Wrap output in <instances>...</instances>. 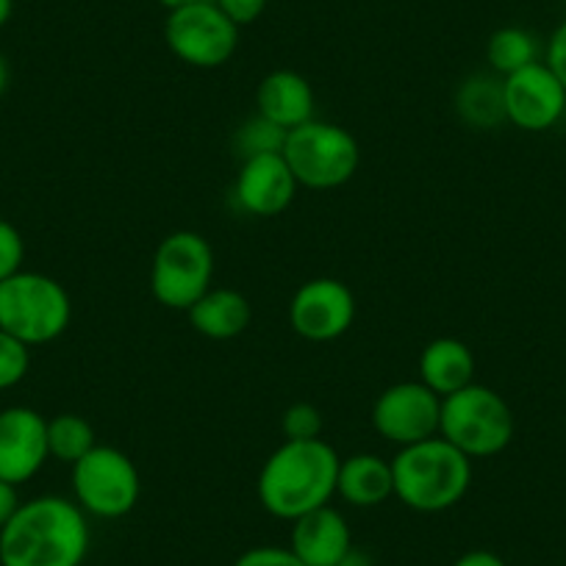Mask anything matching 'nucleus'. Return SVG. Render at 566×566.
<instances>
[{"label": "nucleus", "instance_id": "nucleus-22", "mask_svg": "<svg viewBox=\"0 0 566 566\" xmlns=\"http://www.w3.org/2000/svg\"><path fill=\"white\" fill-rule=\"evenodd\" d=\"M95 444V428L81 413H56L48 419V450L56 461L73 467Z\"/></svg>", "mask_w": 566, "mask_h": 566}, {"label": "nucleus", "instance_id": "nucleus-29", "mask_svg": "<svg viewBox=\"0 0 566 566\" xmlns=\"http://www.w3.org/2000/svg\"><path fill=\"white\" fill-rule=\"evenodd\" d=\"M544 64L558 75L560 84L566 86V20H560L558 29L549 34L547 48H544Z\"/></svg>", "mask_w": 566, "mask_h": 566}, {"label": "nucleus", "instance_id": "nucleus-2", "mask_svg": "<svg viewBox=\"0 0 566 566\" xmlns=\"http://www.w3.org/2000/svg\"><path fill=\"white\" fill-rule=\"evenodd\" d=\"M339 453L325 439L283 442L272 450L259 472L261 509L275 520L295 522L312 511L331 505L339 475Z\"/></svg>", "mask_w": 566, "mask_h": 566}, {"label": "nucleus", "instance_id": "nucleus-16", "mask_svg": "<svg viewBox=\"0 0 566 566\" xmlns=\"http://www.w3.org/2000/svg\"><path fill=\"white\" fill-rule=\"evenodd\" d=\"M314 106L317 101H314L312 84L306 75L295 73V70H272L255 90V108H259L255 114L281 125L283 130H292L314 119Z\"/></svg>", "mask_w": 566, "mask_h": 566}, {"label": "nucleus", "instance_id": "nucleus-35", "mask_svg": "<svg viewBox=\"0 0 566 566\" xmlns=\"http://www.w3.org/2000/svg\"><path fill=\"white\" fill-rule=\"evenodd\" d=\"M12 12H14V0H0V29L12 20Z\"/></svg>", "mask_w": 566, "mask_h": 566}, {"label": "nucleus", "instance_id": "nucleus-32", "mask_svg": "<svg viewBox=\"0 0 566 566\" xmlns=\"http://www.w3.org/2000/svg\"><path fill=\"white\" fill-rule=\"evenodd\" d=\"M336 566H375V560H373V555L367 553V549H361V547H356V544H353V547L345 553V558H342Z\"/></svg>", "mask_w": 566, "mask_h": 566}, {"label": "nucleus", "instance_id": "nucleus-14", "mask_svg": "<svg viewBox=\"0 0 566 566\" xmlns=\"http://www.w3.org/2000/svg\"><path fill=\"white\" fill-rule=\"evenodd\" d=\"M297 184L283 154H261L242 159L233 181V200L250 217H277L295 200Z\"/></svg>", "mask_w": 566, "mask_h": 566}, {"label": "nucleus", "instance_id": "nucleus-18", "mask_svg": "<svg viewBox=\"0 0 566 566\" xmlns=\"http://www.w3.org/2000/svg\"><path fill=\"white\" fill-rule=\"evenodd\" d=\"M189 325L195 328V334L206 336V339L214 342H228L242 336L250 328V319H253V308L250 301L237 290H228V286H211L198 303L187 312Z\"/></svg>", "mask_w": 566, "mask_h": 566}, {"label": "nucleus", "instance_id": "nucleus-23", "mask_svg": "<svg viewBox=\"0 0 566 566\" xmlns=\"http://www.w3.org/2000/svg\"><path fill=\"white\" fill-rule=\"evenodd\" d=\"M286 134H290V130H283L281 125L270 123L266 117L255 114V117H250L248 123L237 130V148L239 154H242V159L261 154H283Z\"/></svg>", "mask_w": 566, "mask_h": 566}, {"label": "nucleus", "instance_id": "nucleus-27", "mask_svg": "<svg viewBox=\"0 0 566 566\" xmlns=\"http://www.w3.org/2000/svg\"><path fill=\"white\" fill-rule=\"evenodd\" d=\"M233 566H306L290 547H275V544H261L250 547L233 560Z\"/></svg>", "mask_w": 566, "mask_h": 566}, {"label": "nucleus", "instance_id": "nucleus-25", "mask_svg": "<svg viewBox=\"0 0 566 566\" xmlns=\"http://www.w3.org/2000/svg\"><path fill=\"white\" fill-rule=\"evenodd\" d=\"M31 369V347L0 331V391L23 384Z\"/></svg>", "mask_w": 566, "mask_h": 566}, {"label": "nucleus", "instance_id": "nucleus-13", "mask_svg": "<svg viewBox=\"0 0 566 566\" xmlns=\"http://www.w3.org/2000/svg\"><path fill=\"white\" fill-rule=\"evenodd\" d=\"M51 459L48 419L29 406L0 411V481L29 483Z\"/></svg>", "mask_w": 566, "mask_h": 566}, {"label": "nucleus", "instance_id": "nucleus-3", "mask_svg": "<svg viewBox=\"0 0 566 566\" xmlns=\"http://www.w3.org/2000/svg\"><path fill=\"white\" fill-rule=\"evenodd\" d=\"M395 497L417 514H442L467 497L472 459L442 437L408 444L391 459Z\"/></svg>", "mask_w": 566, "mask_h": 566}, {"label": "nucleus", "instance_id": "nucleus-21", "mask_svg": "<svg viewBox=\"0 0 566 566\" xmlns=\"http://www.w3.org/2000/svg\"><path fill=\"white\" fill-rule=\"evenodd\" d=\"M538 53H542V48H538L536 36L531 31L520 29V25L497 29L486 42V62L492 73H497L500 78L538 62Z\"/></svg>", "mask_w": 566, "mask_h": 566}, {"label": "nucleus", "instance_id": "nucleus-6", "mask_svg": "<svg viewBox=\"0 0 566 566\" xmlns=\"http://www.w3.org/2000/svg\"><path fill=\"white\" fill-rule=\"evenodd\" d=\"M283 159L301 187L325 192V189L345 187L356 176L361 150L356 136L342 125L308 119L286 134Z\"/></svg>", "mask_w": 566, "mask_h": 566}, {"label": "nucleus", "instance_id": "nucleus-33", "mask_svg": "<svg viewBox=\"0 0 566 566\" xmlns=\"http://www.w3.org/2000/svg\"><path fill=\"white\" fill-rule=\"evenodd\" d=\"M9 90V62L7 56L0 53V97H3V92Z\"/></svg>", "mask_w": 566, "mask_h": 566}, {"label": "nucleus", "instance_id": "nucleus-10", "mask_svg": "<svg viewBox=\"0 0 566 566\" xmlns=\"http://www.w3.org/2000/svg\"><path fill=\"white\" fill-rule=\"evenodd\" d=\"M442 397L422 380H400L378 395L373 406V428L395 448L439 437Z\"/></svg>", "mask_w": 566, "mask_h": 566}, {"label": "nucleus", "instance_id": "nucleus-1", "mask_svg": "<svg viewBox=\"0 0 566 566\" xmlns=\"http://www.w3.org/2000/svg\"><path fill=\"white\" fill-rule=\"evenodd\" d=\"M90 542V520L81 505L42 494L0 527V566H81Z\"/></svg>", "mask_w": 566, "mask_h": 566}, {"label": "nucleus", "instance_id": "nucleus-17", "mask_svg": "<svg viewBox=\"0 0 566 566\" xmlns=\"http://www.w3.org/2000/svg\"><path fill=\"white\" fill-rule=\"evenodd\" d=\"M419 380L439 397H448L475 384V356L470 345L453 336H439L419 353Z\"/></svg>", "mask_w": 566, "mask_h": 566}, {"label": "nucleus", "instance_id": "nucleus-28", "mask_svg": "<svg viewBox=\"0 0 566 566\" xmlns=\"http://www.w3.org/2000/svg\"><path fill=\"white\" fill-rule=\"evenodd\" d=\"M214 3L220 7V12L226 14L233 25H239V29H242V25L255 23V20L264 14V9L270 0H214Z\"/></svg>", "mask_w": 566, "mask_h": 566}, {"label": "nucleus", "instance_id": "nucleus-15", "mask_svg": "<svg viewBox=\"0 0 566 566\" xmlns=\"http://www.w3.org/2000/svg\"><path fill=\"white\" fill-rule=\"evenodd\" d=\"M353 547V533L342 511L323 505L292 522L290 549L306 566H336Z\"/></svg>", "mask_w": 566, "mask_h": 566}, {"label": "nucleus", "instance_id": "nucleus-19", "mask_svg": "<svg viewBox=\"0 0 566 566\" xmlns=\"http://www.w3.org/2000/svg\"><path fill=\"white\" fill-rule=\"evenodd\" d=\"M336 494L353 509H375L395 494L391 461L375 453H356L339 461Z\"/></svg>", "mask_w": 566, "mask_h": 566}, {"label": "nucleus", "instance_id": "nucleus-9", "mask_svg": "<svg viewBox=\"0 0 566 566\" xmlns=\"http://www.w3.org/2000/svg\"><path fill=\"white\" fill-rule=\"evenodd\" d=\"M165 40L172 56L198 70L222 67L239 48V25L220 12L214 0H200L187 9L170 12Z\"/></svg>", "mask_w": 566, "mask_h": 566}, {"label": "nucleus", "instance_id": "nucleus-30", "mask_svg": "<svg viewBox=\"0 0 566 566\" xmlns=\"http://www.w3.org/2000/svg\"><path fill=\"white\" fill-rule=\"evenodd\" d=\"M20 505H23V503H20L18 486H14V483L0 481V527L7 525V522L12 520L14 514H18Z\"/></svg>", "mask_w": 566, "mask_h": 566}, {"label": "nucleus", "instance_id": "nucleus-5", "mask_svg": "<svg viewBox=\"0 0 566 566\" xmlns=\"http://www.w3.org/2000/svg\"><path fill=\"white\" fill-rule=\"evenodd\" d=\"M514 411L492 386L470 384L442 397L439 437L470 459H492L514 439Z\"/></svg>", "mask_w": 566, "mask_h": 566}, {"label": "nucleus", "instance_id": "nucleus-24", "mask_svg": "<svg viewBox=\"0 0 566 566\" xmlns=\"http://www.w3.org/2000/svg\"><path fill=\"white\" fill-rule=\"evenodd\" d=\"M323 413L312 402H295L281 417L283 442H312V439H323Z\"/></svg>", "mask_w": 566, "mask_h": 566}, {"label": "nucleus", "instance_id": "nucleus-12", "mask_svg": "<svg viewBox=\"0 0 566 566\" xmlns=\"http://www.w3.org/2000/svg\"><path fill=\"white\" fill-rule=\"evenodd\" d=\"M503 95L505 119L527 134L555 128L566 114V86L544 62H533L505 75Z\"/></svg>", "mask_w": 566, "mask_h": 566}, {"label": "nucleus", "instance_id": "nucleus-8", "mask_svg": "<svg viewBox=\"0 0 566 566\" xmlns=\"http://www.w3.org/2000/svg\"><path fill=\"white\" fill-rule=\"evenodd\" d=\"M73 494L86 516L123 520L139 503V470L123 450L95 444L73 464Z\"/></svg>", "mask_w": 566, "mask_h": 566}, {"label": "nucleus", "instance_id": "nucleus-7", "mask_svg": "<svg viewBox=\"0 0 566 566\" xmlns=\"http://www.w3.org/2000/svg\"><path fill=\"white\" fill-rule=\"evenodd\" d=\"M214 283V250L195 231H172L156 248L150 292L165 308L189 312Z\"/></svg>", "mask_w": 566, "mask_h": 566}, {"label": "nucleus", "instance_id": "nucleus-26", "mask_svg": "<svg viewBox=\"0 0 566 566\" xmlns=\"http://www.w3.org/2000/svg\"><path fill=\"white\" fill-rule=\"evenodd\" d=\"M25 242L23 233L9 220H0V281L12 277L14 272L23 270Z\"/></svg>", "mask_w": 566, "mask_h": 566}, {"label": "nucleus", "instance_id": "nucleus-11", "mask_svg": "<svg viewBox=\"0 0 566 566\" xmlns=\"http://www.w3.org/2000/svg\"><path fill=\"white\" fill-rule=\"evenodd\" d=\"M356 295L339 277H312L292 295L290 325L306 342H334L353 328Z\"/></svg>", "mask_w": 566, "mask_h": 566}, {"label": "nucleus", "instance_id": "nucleus-34", "mask_svg": "<svg viewBox=\"0 0 566 566\" xmlns=\"http://www.w3.org/2000/svg\"><path fill=\"white\" fill-rule=\"evenodd\" d=\"M159 3L167 9V12H178V9H187L192 7V3H200V0H159Z\"/></svg>", "mask_w": 566, "mask_h": 566}, {"label": "nucleus", "instance_id": "nucleus-31", "mask_svg": "<svg viewBox=\"0 0 566 566\" xmlns=\"http://www.w3.org/2000/svg\"><path fill=\"white\" fill-rule=\"evenodd\" d=\"M453 566H509L497 553L492 549H470V553L459 555L453 560Z\"/></svg>", "mask_w": 566, "mask_h": 566}, {"label": "nucleus", "instance_id": "nucleus-4", "mask_svg": "<svg viewBox=\"0 0 566 566\" xmlns=\"http://www.w3.org/2000/svg\"><path fill=\"white\" fill-rule=\"evenodd\" d=\"M73 319L67 290L51 275L20 270L0 281V331L36 347L59 339Z\"/></svg>", "mask_w": 566, "mask_h": 566}, {"label": "nucleus", "instance_id": "nucleus-20", "mask_svg": "<svg viewBox=\"0 0 566 566\" xmlns=\"http://www.w3.org/2000/svg\"><path fill=\"white\" fill-rule=\"evenodd\" d=\"M455 112L470 128L492 130L500 128L505 119V95L503 78L497 73H475L455 92Z\"/></svg>", "mask_w": 566, "mask_h": 566}]
</instances>
